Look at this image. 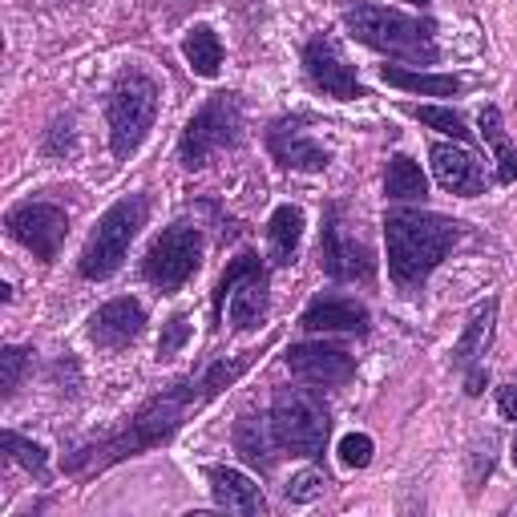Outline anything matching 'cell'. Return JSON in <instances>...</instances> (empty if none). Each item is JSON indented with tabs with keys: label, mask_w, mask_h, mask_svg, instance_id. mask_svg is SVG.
Returning a JSON list of instances; mask_svg holds the SVG:
<instances>
[{
	"label": "cell",
	"mask_w": 517,
	"mask_h": 517,
	"mask_svg": "<svg viewBox=\"0 0 517 517\" xmlns=\"http://www.w3.org/2000/svg\"><path fill=\"white\" fill-rule=\"evenodd\" d=\"M251 364H255V352H243V356H231V360L211 364L202 376H190V380L166 388L162 396H154L138 412L122 437H110L106 445H93V449H81L77 457H69L65 461V473H101V469H110V465H118L126 457H138V453H146L154 445H166L182 429L190 408H198L202 400H211L223 388H231Z\"/></svg>",
	"instance_id": "1"
},
{
	"label": "cell",
	"mask_w": 517,
	"mask_h": 517,
	"mask_svg": "<svg viewBox=\"0 0 517 517\" xmlns=\"http://www.w3.org/2000/svg\"><path fill=\"white\" fill-rule=\"evenodd\" d=\"M388 239V275L400 291H421L441 259L457 247L461 223L433 211H392L384 219Z\"/></svg>",
	"instance_id": "2"
},
{
	"label": "cell",
	"mask_w": 517,
	"mask_h": 517,
	"mask_svg": "<svg viewBox=\"0 0 517 517\" xmlns=\"http://www.w3.org/2000/svg\"><path fill=\"white\" fill-rule=\"evenodd\" d=\"M344 25L360 45L388 53V57H404L417 65L421 61L433 65L441 57L437 53V25L421 21V17H404V13L384 9V5H356L344 13Z\"/></svg>",
	"instance_id": "3"
},
{
	"label": "cell",
	"mask_w": 517,
	"mask_h": 517,
	"mask_svg": "<svg viewBox=\"0 0 517 517\" xmlns=\"http://www.w3.org/2000/svg\"><path fill=\"white\" fill-rule=\"evenodd\" d=\"M146 215H150V202L142 194H130V198L114 202L110 211L97 219V231L89 235V243L81 251V275L85 279H110L126 263L130 243L146 227Z\"/></svg>",
	"instance_id": "4"
},
{
	"label": "cell",
	"mask_w": 517,
	"mask_h": 517,
	"mask_svg": "<svg viewBox=\"0 0 517 517\" xmlns=\"http://www.w3.org/2000/svg\"><path fill=\"white\" fill-rule=\"evenodd\" d=\"M271 429L279 449H287L291 457H320L332 429L328 404L307 388H287L271 404Z\"/></svg>",
	"instance_id": "5"
},
{
	"label": "cell",
	"mask_w": 517,
	"mask_h": 517,
	"mask_svg": "<svg viewBox=\"0 0 517 517\" xmlns=\"http://www.w3.org/2000/svg\"><path fill=\"white\" fill-rule=\"evenodd\" d=\"M106 118H110V146H114V154L118 158H130L146 142V134L154 130V118H158V85L146 73H138V69L122 73L118 85H114V93H110V114Z\"/></svg>",
	"instance_id": "6"
},
{
	"label": "cell",
	"mask_w": 517,
	"mask_h": 517,
	"mask_svg": "<svg viewBox=\"0 0 517 517\" xmlns=\"http://www.w3.org/2000/svg\"><path fill=\"white\" fill-rule=\"evenodd\" d=\"M223 312L239 332H251V328L263 324V316H267V271H263L259 255L247 251L223 271L219 291H215V316L223 320Z\"/></svg>",
	"instance_id": "7"
},
{
	"label": "cell",
	"mask_w": 517,
	"mask_h": 517,
	"mask_svg": "<svg viewBox=\"0 0 517 517\" xmlns=\"http://www.w3.org/2000/svg\"><path fill=\"white\" fill-rule=\"evenodd\" d=\"M239 130H243L239 97H235V93H215V97L190 118V126H186V134H182V146H178L182 166H186V170L206 166V158H211L215 150L239 142Z\"/></svg>",
	"instance_id": "8"
},
{
	"label": "cell",
	"mask_w": 517,
	"mask_h": 517,
	"mask_svg": "<svg viewBox=\"0 0 517 517\" xmlns=\"http://www.w3.org/2000/svg\"><path fill=\"white\" fill-rule=\"evenodd\" d=\"M198 263H202V235H198V227L178 223V227H166L154 239L142 271L158 291H178L198 271Z\"/></svg>",
	"instance_id": "9"
},
{
	"label": "cell",
	"mask_w": 517,
	"mask_h": 517,
	"mask_svg": "<svg viewBox=\"0 0 517 517\" xmlns=\"http://www.w3.org/2000/svg\"><path fill=\"white\" fill-rule=\"evenodd\" d=\"M5 227L21 247H29L45 263L57 259V251H61V243L69 235V219L53 202H21V206H13Z\"/></svg>",
	"instance_id": "10"
},
{
	"label": "cell",
	"mask_w": 517,
	"mask_h": 517,
	"mask_svg": "<svg viewBox=\"0 0 517 517\" xmlns=\"http://www.w3.org/2000/svg\"><path fill=\"white\" fill-rule=\"evenodd\" d=\"M320 267L340 279V283H352V279H372L376 271V259L364 243L348 239L344 235V223H340V211L336 206H328L324 215V227H320Z\"/></svg>",
	"instance_id": "11"
},
{
	"label": "cell",
	"mask_w": 517,
	"mask_h": 517,
	"mask_svg": "<svg viewBox=\"0 0 517 517\" xmlns=\"http://www.w3.org/2000/svg\"><path fill=\"white\" fill-rule=\"evenodd\" d=\"M303 65H307V77H312L324 93L340 97V101H352V97H364L360 81H356V69L348 65L344 49L336 37H312L303 49Z\"/></svg>",
	"instance_id": "12"
},
{
	"label": "cell",
	"mask_w": 517,
	"mask_h": 517,
	"mask_svg": "<svg viewBox=\"0 0 517 517\" xmlns=\"http://www.w3.org/2000/svg\"><path fill=\"white\" fill-rule=\"evenodd\" d=\"M287 368L312 384H348L356 376V360L336 344H295L287 352Z\"/></svg>",
	"instance_id": "13"
},
{
	"label": "cell",
	"mask_w": 517,
	"mask_h": 517,
	"mask_svg": "<svg viewBox=\"0 0 517 517\" xmlns=\"http://www.w3.org/2000/svg\"><path fill=\"white\" fill-rule=\"evenodd\" d=\"M142 324H146V312H142L138 299H130V295L110 299L89 316V340L97 348H126L130 340H138Z\"/></svg>",
	"instance_id": "14"
},
{
	"label": "cell",
	"mask_w": 517,
	"mask_h": 517,
	"mask_svg": "<svg viewBox=\"0 0 517 517\" xmlns=\"http://www.w3.org/2000/svg\"><path fill=\"white\" fill-rule=\"evenodd\" d=\"M429 158H433V174H437V182L449 190V194H461V198H477V194H485V170H481V162L465 150V146H449V142H437L433 150H429Z\"/></svg>",
	"instance_id": "15"
},
{
	"label": "cell",
	"mask_w": 517,
	"mask_h": 517,
	"mask_svg": "<svg viewBox=\"0 0 517 517\" xmlns=\"http://www.w3.org/2000/svg\"><path fill=\"white\" fill-rule=\"evenodd\" d=\"M267 146H271V154L279 158V166H287V170L316 174V170H324V166L332 162V154H328L312 134H307L299 122H275L271 134H267Z\"/></svg>",
	"instance_id": "16"
},
{
	"label": "cell",
	"mask_w": 517,
	"mask_h": 517,
	"mask_svg": "<svg viewBox=\"0 0 517 517\" xmlns=\"http://www.w3.org/2000/svg\"><path fill=\"white\" fill-rule=\"evenodd\" d=\"M303 332H352V336H368V312L356 299H316L307 312L299 316Z\"/></svg>",
	"instance_id": "17"
},
{
	"label": "cell",
	"mask_w": 517,
	"mask_h": 517,
	"mask_svg": "<svg viewBox=\"0 0 517 517\" xmlns=\"http://www.w3.org/2000/svg\"><path fill=\"white\" fill-rule=\"evenodd\" d=\"M206 477H211V493H215V505H219V509L247 513V517H259V513L267 509L263 489H259L247 473L227 469V465H215V469H206Z\"/></svg>",
	"instance_id": "18"
},
{
	"label": "cell",
	"mask_w": 517,
	"mask_h": 517,
	"mask_svg": "<svg viewBox=\"0 0 517 517\" xmlns=\"http://www.w3.org/2000/svg\"><path fill=\"white\" fill-rule=\"evenodd\" d=\"M493 324H497V299H485L469 312V324L453 348V364L457 368H473L485 352H489V340H493Z\"/></svg>",
	"instance_id": "19"
},
{
	"label": "cell",
	"mask_w": 517,
	"mask_h": 517,
	"mask_svg": "<svg viewBox=\"0 0 517 517\" xmlns=\"http://www.w3.org/2000/svg\"><path fill=\"white\" fill-rule=\"evenodd\" d=\"M275 449H279V441H275L271 421L243 417V421L235 425V453H239V457H243L251 469L271 473V469H275Z\"/></svg>",
	"instance_id": "20"
},
{
	"label": "cell",
	"mask_w": 517,
	"mask_h": 517,
	"mask_svg": "<svg viewBox=\"0 0 517 517\" xmlns=\"http://www.w3.org/2000/svg\"><path fill=\"white\" fill-rule=\"evenodd\" d=\"M380 77L396 89L408 93H425V97H457L465 89V77H449V73H412L400 65H380Z\"/></svg>",
	"instance_id": "21"
},
{
	"label": "cell",
	"mask_w": 517,
	"mask_h": 517,
	"mask_svg": "<svg viewBox=\"0 0 517 517\" xmlns=\"http://www.w3.org/2000/svg\"><path fill=\"white\" fill-rule=\"evenodd\" d=\"M299 239H303V211L299 206H279L267 223V243H271V263L287 267L295 263V251H299Z\"/></svg>",
	"instance_id": "22"
},
{
	"label": "cell",
	"mask_w": 517,
	"mask_h": 517,
	"mask_svg": "<svg viewBox=\"0 0 517 517\" xmlns=\"http://www.w3.org/2000/svg\"><path fill=\"white\" fill-rule=\"evenodd\" d=\"M182 57L186 65L198 73V77H219L223 69V45H219V33L211 25H194L182 41Z\"/></svg>",
	"instance_id": "23"
},
{
	"label": "cell",
	"mask_w": 517,
	"mask_h": 517,
	"mask_svg": "<svg viewBox=\"0 0 517 517\" xmlns=\"http://www.w3.org/2000/svg\"><path fill=\"white\" fill-rule=\"evenodd\" d=\"M384 194L396 198V202H421L429 194V178L425 170L412 162L408 154H396L388 162V178H384Z\"/></svg>",
	"instance_id": "24"
},
{
	"label": "cell",
	"mask_w": 517,
	"mask_h": 517,
	"mask_svg": "<svg viewBox=\"0 0 517 517\" xmlns=\"http://www.w3.org/2000/svg\"><path fill=\"white\" fill-rule=\"evenodd\" d=\"M477 126H481L485 142L493 146V154H497V182H513L517 178V150H513L505 126H501V110L497 106H485L481 118H477Z\"/></svg>",
	"instance_id": "25"
},
{
	"label": "cell",
	"mask_w": 517,
	"mask_h": 517,
	"mask_svg": "<svg viewBox=\"0 0 517 517\" xmlns=\"http://www.w3.org/2000/svg\"><path fill=\"white\" fill-rule=\"evenodd\" d=\"M408 114L417 118L421 126H433L437 134H449V138H457V142H465V138H469L465 118H461V114H453V110H441V106H408Z\"/></svg>",
	"instance_id": "26"
},
{
	"label": "cell",
	"mask_w": 517,
	"mask_h": 517,
	"mask_svg": "<svg viewBox=\"0 0 517 517\" xmlns=\"http://www.w3.org/2000/svg\"><path fill=\"white\" fill-rule=\"evenodd\" d=\"M0 441H5V453L17 461V465H25L29 473H45V465H49V453L37 445V441H25L21 433H5V437H0Z\"/></svg>",
	"instance_id": "27"
},
{
	"label": "cell",
	"mask_w": 517,
	"mask_h": 517,
	"mask_svg": "<svg viewBox=\"0 0 517 517\" xmlns=\"http://www.w3.org/2000/svg\"><path fill=\"white\" fill-rule=\"evenodd\" d=\"M324 489H328V477L320 473V469H303V473H295L291 481H287V501H295V505H307V501H320L324 497Z\"/></svg>",
	"instance_id": "28"
},
{
	"label": "cell",
	"mask_w": 517,
	"mask_h": 517,
	"mask_svg": "<svg viewBox=\"0 0 517 517\" xmlns=\"http://www.w3.org/2000/svg\"><path fill=\"white\" fill-rule=\"evenodd\" d=\"M33 352L29 348H5L0 352V388H5V396H13L17 392V384H21V372H25V360H29Z\"/></svg>",
	"instance_id": "29"
},
{
	"label": "cell",
	"mask_w": 517,
	"mask_h": 517,
	"mask_svg": "<svg viewBox=\"0 0 517 517\" xmlns=\"http://www.w3.org/2000/svg\"><path fill=\"white\" fill-rule=\"evenodd\" d=\"M372 437L368 433H348L344 441H340V461L348 465V469H364L368 461H372Z\"/></svg>",
	"instance_id": "30"
},
{
	"label": "cell",
	"mask_w": 517,
	"mask_h": 517,
	"mask_svg": "<svg viewBox=\"0 0 517 517\" xmlns=\"http://www.w3.org/2000/svg\"><path fill=\"white\" fill-rule=\"evenodd\" d=\"M186 340H190V324H186V316H174V320L166 324L162 340H158V360H170V356H178V352L186 348Z\"/></svg>",
	"instance_id": "31"
},
{
	"label": "cell",
	"mask_w": 517,
	"mask_h": 517,
	"mask_svg": "<svg viewBox=\"0 0 517 517\" xmlns=\"http://www.w3.org/2000/svg\"><path fill=\"white\" fill-rule=\"evenodd\" d=\"M493 449H497V437L489 433V437H485V453H481V449L473 453V473H469V481H481V473L493 469Z\"/></svg>",
	"instance_id": "32"
},
{
	"label": "cell",
	"mask_w": 517,
	"mask_h": 517,
	"mask_svg": "<svg viewBox=\"0 0 517 517\" xmlns=\"http://www.w3.org/2000/svg\"><path fill=\"white\" fill-rule=\"evenodd\" d=\"M497 408L505 421H517V388H497Z\"/></svg>",
	"instance_id": "33"
},
{
	"label": "cell",
	"mask_w": 517,
	"mask_h": 517,
	"mask_svg": "<svg viewBox=\"0 0 517 517\" xmlns=\"http://www.w3.org/2000/svg\"><path fill=\"white\" fill-rule=\"evenodd\" d=\"M53 130H57V134H53V142H49V154H61V150H73V130H69V122H57Z\"/></svg>",
	"instance_id": "34"
},
{
	"label": "cell",
	"mask_w": 517,
	"mask_h": 517,
	"mask_svg": "<svg viewBox=\"0 0 517 517\" xmlns=\"http://www.w3.org/2000/svg\"><path fill=\"white\" fill-rule=\"evenodd\" d=\"M485 384H489V372H485L481 364H473V372L465 376V392H469V396H481V392H485Z\"/></svg>",
	"instance_id": "35"
},
{
	"label": "cell",
	"mask_w": 517,
	"mask_h": 517,
	"mask_svg": "<svg viewBox=\"0 0 517 517\" xmlns=\"http://www.w3.org/2000/svg\"><path fill=\"white\" fill-rule=\"evenodd\" d=\"M408 5H429V0H408Z\"/></svg>",
	"instance_id": "36"
},
{
	"label": "cell",
	"mask_w": 517,
	"mask_h": 517,
	"mask_svg": "<svg viewBox=\"0 0 517 517\" xmlns=\"http://www.w3.org/2000/svg\"><path fill=\"white\" fill-rule=\"evenodd\" d=\"M513 465H517V441H513Z\"/></svg>",
	"instance_id": "37"
}]
</instances>
